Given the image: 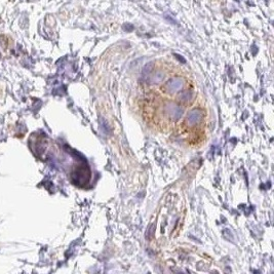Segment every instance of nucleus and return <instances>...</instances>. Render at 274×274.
I'll use <instances>...</instances> for the list:
<instances>
[{"mask_svg": "<svg viewBox=\"0 0 274 274\" xmlns=\"http://www.w3.org/2000/svg\"><path fill=\"white\" fill-rule=\"evenodd\" d=\"M184 79L183 78H176V77H172L170 80H167L165 82V84L163 85V89L165 94H177L179 95L180 91H182L184 89Z\"/></svg>", "mask_w": 274, "mask_h": 274, "instance_id": "f257e3e1", "label": "nucleus"}, {"mask_svg": "<svg viewBox=\"0 0 274 274\" xmlns=\"http://www.w3.org/2000/svg\"><path fill=\"white\" fill-rule=\"evenodd\" d=\"M203 117L204 115L202 110H200V109H193V110H191L188 113L187 117H186L185 120L186 126L189 128H192L199 125L201 120L203 119Z\"/></svg>", "mask_w": 274, "mask_h": 274, "instance_id": "f03ea898", "label": "nucleus"}, {"mask_svg": "<svg viewBox=\"0 0 274 274\" xmlns=\"http://www.w3.org/2000/svg\"><path fill=\"white\" fill-rule=\"evenodd\" d=\"M83 174V176H87V177H89V174H85V172H83V174ZM81 177H82V176H78V180H80V179H81ZM83 181H84L85 183L87 182V180H85V178H84V177H83Z\"/></svg>", "mask_w": 274, "mask_h": 274, "instance_id": "7ed1b4c3", "label": "nucleus"}]
</instances>
